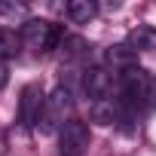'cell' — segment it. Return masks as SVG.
<instances>
[{
  "label": "cell",
  "instance_id": "obj_13",
  "mask_svg": "<svg viewBox=\"0 0 156 156\" xmlns=\"http://www.w3.org/2000/svg\"><path fill=\"white\" fill-rule=\"evenodd\" d=\"M0 12H3V16H9V19H25V3H0ZM28 22V19H25Z\"/></svg>",
  "mask_w": 156,
  "mask_h": 156
},
{
  "label": "cell",
  "instance_id": "obj_10",
  "mask_svg": "<svg viewBox=\"0 0 156 156\" xmlns=\"http://www.w3.org/2000/svg\"><path fill=\"white\" fill-rule=\"evenodd\" d=\"M129 46L144 52V49H156V28L150 25H138L132 34H129Z\"/></svg>",
  "mask_w": 156,
  "mask_h": 156
},
{
  "label": "cell",
  "instance_id": "obj_16",
  "mask_svg": "<svg viewBox=\"0 0 156 156\" xmlns=\"http://www.w3.org/2000/svg\"><path fill=\"white\" fill-rule=\"evenodd\" d=\"M3 153H6V135L0 132V156H3Z\"/></svg>",
  "mask_w": 156,
  "mask_h": 156
},
{
  "label": "cell",
  "instance_id": "obj_11",
  "mask_svg": "<svg viewBox=\"0 0 156 156\" xmlns=\"http://www.w3.org/2000/svg\"><path fill=\"white\" fill-rule=\"evenodd\" d=\"M89 55V43L83 37H64L61 40V58L64 61H80Z\"/></svg>",
  "mask_w": 156,
  "mask_h": 156
},
{
  "label": "cell",
  "instance_id": "obj_6",
  "mask_svg": "<svg viewBox=\"0 0 156 156\" xmlns=\"http://www.w3.org/2000/svg\"><path fill=\"white\" fill-rule=\"evenodd\" d=\"M83 92L92 101L107 98L113 92V73L107 67H89V70H83Z\"/></svg>",
  "mask_w": 156,
  "mask_h": 156
},
{
  "label": "cell",
  "instance_id": "obj_12",
  "mask_svg": "<svg viewBox=\"0 0 156 156\" xmlns=\"http://www.w3.org/2000/svg\"><path fill=\"white\" fill-rule=\"evenodd\" d=\"M19 46H22V34H16L12 28H0V61L16 58Z\"/></svg>",
  "mask_w": 156,
  "mask_h": 156
},
{
  "label": "cell",
  "instance_id": "obj_3",
  "mask_svg": "<svg viewBox=\"0 0 156 156\" xmlns=\"http://www.w3.org/2000/svg\"><path fill=\"white\" fill-rule=\"evenodd\" d=\"M147 86H150V73L144 67H129L119 73V89H122V98L119 104L138 110L141 104H147Z\"/></svg>",
  "mask_w": 156,
  "mask_h": 156
},
{
  "label": "cell",
  "instance_id": "obj_8",
  "mask_svg": "<svg viewBox=\"0 0 156 156\" xmlns=\"http://www.w3.org/2000/svg\"><path fill=\"white\" fill-rule=\"evenodd\" d=\"M89 116H92V122H98V126H116V119H119V101H113V98L92 101Z\"/></svg>",
  "mask_w": 156,
  "mask_h": 156
},
{
  "label": "cell",
  "instance_id": "obj_9",
  "mask_svg": "<svg viewBox=\"0 0 156 156\" xmlns=\"http://www.w3.org/2000/svg\"><path fill=\"white\" fill-rule=\"evenodd\" d=\"M64 12H67V19L73 25H86V22H92L98 16V3L95 0H70Z\"/></svg>",
  "mask_w": 156,
  "mask_h": 156
},
{
  "label": "cell",
  "instance_id": "obj_7",
  "mask_svg": "<svg viewBox=\"0 0 156 156\" xmlns=\"http://www.w3.org/2000/svg\"><path fill=\"white\" fill-rule=\"evenodd\" d=\"M104 61H107L110 67H122V70L138 67V49H132L129 43H116V46H110V49L104 52Z\"/></svg>",
  "mask_w": 156,
  "mask_h": 156
},
{
  "label": "cell",
  "instance_id": "obj_1",
  "mask_svg": "<svg viewBox=\"0 0 156 156\" xmlns=\"http://www.w3.org/2000/svg\"><path fill=\"white\" fill-rule=\"evenodd\" d=\"M70 110H73L70 89H67V86L52 89V92L46 95V107H43V116H40L37 129H40L43 135H55V132H61V129L73 119V116H70Z\"/></svg>",
  "mask_w": 156,
  "mask_h": 156
},
{
  "label": "cell",
  "instance_id": "obj_2",
  "mask_svg": "<svg viewBox=\"0 0 156 156\" xmlns=\"http://www.w3.org/2000/svg\"><path fill=\"white\" fill-rule=\"evenodd\" d=\"M22 43L34 52H52L61 46V25L46 19H28L22 25Z\"/></svg>",
  "mask_w": 156,
  "mask_h": 156
},
{
  "label": "cell",
  "instance_id": "obj_5",
  "mask_svg": "<svg viewBox=\"0 0 156 156\" xmlns=\"http://www.w3.org/2000/svg\"><path fill=\"white\" fill-rule=\"evenodd\" d=\"M43 107H46V95L37 83L25 86L22 89V98H19V126L22 129H37L40 116H43Z\"/></svg>",
  "mask_w": 156,
  "mask_h": 156
},
{
  "label": "cell",
  "instance_id": "obj_15",
  "mask_svg": "<svg viewBox=\"0 0 156 156\" xmlns=\"http://www.w3.org/2000/svg\"><path fill=\"white\" fill-rule=\"evenodd\" d=\"M6 83H9V67L6 61H0V89H6Z\"/></svg>",
  "mask_w": 156,
  "mask_h": 156
},
{
  "label": "cell",
  "instance_id": "obj_4",
  "mask_svg": "<svg viewBox=\"0 0 156 156\" xmlns=\"http://www.w3.org/2000/svg\"><path fill=\"white\" fill-rule=\"evenodd\" d=\"M89 126L83 119H70L61 132H58V156H86L89 150Z\"/></svg>",
  "mask_w": 156,
  "mask_h": 156
},
{
  "label": "cell",
  "instance_id": "obj_14",
  "mask_svg": "<svg viewBox=\"0 0 156 156\" xmlns=\"http://www.w3.org/2000/svg\"><path fill=\"white\" fill-rule=\"evenodd\" d=\"M147 107L156 110V76H150V86H147Z\"/></svg>",
  "mask_w": 156,
  "mask_h": 156
}]
</instances>
